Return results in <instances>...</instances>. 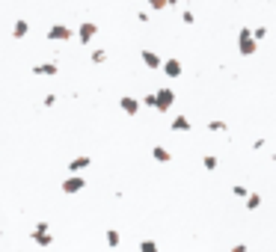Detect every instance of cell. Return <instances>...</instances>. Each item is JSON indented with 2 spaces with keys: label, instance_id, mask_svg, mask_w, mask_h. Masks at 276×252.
I'll return each mask as SVG.
<instances>
[{
  "label": "cell",
  "instance_id": "cell-1",
  "mask_svg": "<svg viewBox=\"0 0 276 252\" xmlns=\"http://www.w3.org/2000/svg\"><path fill=\"white\" fill-rule=\"evenodd\" d=\"M256 48H259V42L253 39L250 27H241V33H238V53H241V56H253Z\"/></svg>",
  "mask_w": 276,
  "mask_h": 252
},
{
  "label": "cell",
  "instance_id": "cell-2",
  "mask_svg": "<svg viewBox=\"0 0 276 252\" xmlns=\"http://www.w3.org/2000/svg\"><path fill=\"white\" fill-rule=\"evenodd\" d=\"M172 104H175V92L169 86H161L155 92V110L158 113H166V110H172Z\"/></svg>",
  "mask_w": 276,
  "mask_h": 252
},
{
  "label": "cell",
  "instance_id": "cell-3",
  "mask_svg": "<svg viewBox=\"0 0 276 252\" xmlns=\"http://www.w3.org/2000/svg\"><path fill=\"white\" fill-rule=\"evenodd\" d=\"M30 241H33L36 247H51V244H54V235L48 232V223H36V229L30 232Z\"/></svg>",
  "mask_w": 276,
  "mask_h": 252
},
{
  "label": "cell",
  "instance_id": "cell-4",
  "mask_svg": "<svg viewBox=\"0 0 276 252\" xmlns=\"http://www.w3.org/2000/svg\"><path fill=\"white\" fill-rule=\"evenodd\" d=\"M71 36H77L71 27H65V24H54V27H48V39L51 42H68Z\"/></svg>",
  "mask_w": 276,
  "mask_h": 252
},
{
  "label": "cell",
  "instance_id": "cell-5",
  "mask_svg": "<svg viewBox=\"0 0 276 252\" xmlns=\"http://www.w3.org/2000/svg\"><path fill=\"white\" fill-rule=\"evenodd\" d=\"M95 36H98V24H92V21H83V24L77 27V42H80V45H89Z\"/></svg>",
  "mask_w": 276,
  "mask_h": 252
},
{
  "label": "cell",
  "instance_id": "cell-6",
  "mask_svg": "<svg viewBox=\"0 0 276 252\" xmlns=\"http://www.w3.org/2000/svg\"><path fill=\"white\" fill-rule=\"evenodd\" d=\"M140 59H143V65H146V68H152V71L164 68V59H161L155 50H140Z\"/></svg>",
  "mask_w": 276,
  "mask_h": 252
},
{
  "label": "cell",
  "instance_id": "cell-7",
  "mask_svg": "<svg viewBox=\"0 0 276 252\" xmlns=\"http://www.w3.org/2000/svg\"><path fill=\"white\" fill-rule=\"evenodd\" d=\"M83 187H86V181H83L80 175H68V178L62 181V193H68V196H71V193H80Z\"/></svg>",
  "mask_w": 276,
  "mask_h": 252
},
{
  "label": "cell",
  "instance_id": "cell-8",
  "mask_svg": "<svg viewBox=\"0 0 276 252\" xmlns=\"http://www.w3.org/2000/svg\"><path fill=\"white\" fill-rule=\"evenodd\" d=\"M56 71H59L56 62H39V65H33V74L36 77H54Z\"/></svg>",
  "mask_w": 276,
  "mask_h": 252
},
{
  "label": "cell",
  "instance_id": "cell-9",
  "mask_svg": "<svg viewBox=\"0 0 276 252\" xmlns=\"http://www.w3.org/2000/svg\"><path fill=\"white\" fill-rule=\"evenodd\" d=\"M86 166H92V157H86V154H80V157H71V160H68V172H71V175L83 172Z\"/></svg>",
  "mask_w": 276,
  "mask_h": 252
},
{
  "label": "cell",
  "instance_id": "cell-10",
  "mask_svg": "<svg viewBox=\"0 0 276 252\" xmlns=\"http://www.w3.org/2000/svg\"><path fill=\"white\" fill-rule=\"evenodd\" d=\"M119 107H122L128 116H137V113H140V101L131 98V95H122V98H119Z\"/></svg>",
  "mask_w": 276,
  "mask_h": 252
},
{
  "label": "cell",
  "instance_id": "cell-11",
  "mask_svg": "<svg viewBox=\"0 0 276 252\" xmlns=\"http://www.w3.org/2000/svg\"><path fill=\"white\" fill-rule=\"evenodd\" d=\"M181 71H184V68H181L178 59H164V74H166V77L175 80V77H181Z\"/></svg>",
  "mask_w": 276,
  "mask_h": 252
},
{
  "label": "cell",
  "instance_id": "cell-12",
  "mask_svg": "<svg viewBox=\"0 0 276 252\" xmlns=\"http://www.w3.org/2000/svg\"><path fill=\"white\" fill-rule=\"evenodd\" d=\"M27 33H30V24H27L24 18H18V21L12 24V39H24Z\"/></svg>",
  "mask_w": 276,
  "mask_h": 252
},
{
  "label": "cell",
  "instance_id": "cell-13",
  "mask_svg": "<svg viewBox=\"0 0 276 252\" xmlns=\"http://www.w3.org/2000/svg\"><path fill=\"white\" fill-rule=\"evenodd\" d=\"M169 128H172V131H181V134H187V131H190V119H187V116H175V119L169 122Z\"/></svg>",
  "mask_w": 276,
  "mask_h": 252
},
{
  "label": "cell",
  "instance_id": "cell-14",
  "mask_svg": "<svg viewBox=\"0 0 276 252\" xmlns=\"http://www.w3.org/2000/svg\"><path fill=\"white\" fill-rule=\"evenodd\" d=\"M152 157H155L158 163H169V160H172L169 149H164V146H155V149H152Z\"/></svg>",
  "mask_w": 276,
  "mask_h": 252
},
{
  "label": "cell",
  "instance_id": "cell-15",
  "mask_svg": "<svg viewBox=\"0 0 276 252\" xmlns=\"http://www.w3.org/2000/svg\"><path fill=\"white\" fill-rule=\"evenodd\" d=\"M107 247H110V250L119 247V232H116V229H107Z\"/></svg>",
  "mask_w": 276,
  "mask_h": 252
},
{
  "label": "cell",
  "instance_id": "cell-16",
  "mask_svg": "<svg viewBox=\"0 0 276 252\" xmlns=\"http://www.w3.org/2000/svg\"><path fill=\"white\" fill-rule=\"evenodd\" d=\"M259 205H262V196H259V193H250V196H247V208H250V211H256Z\"/></svg>",
  "mask_w": 276,
  "mask_h": 252
},
{
  "label": "cell",
  "instance_id": "cell-17",
  "mask_svg": "<svg viewBox=\"0 0 276 252\" xmlns=\"http://www.w3.org/2000/svg\"><path fill=\"white\" fill-rule=\"evenodd\" d=\"M104 59H107V50H104V48H98V50H92V62H95V65H101Z\"/></svg>",
  "mask_w": 276,
  "mask_h": 252
},
{
  "label": "cell",
  "instance_id": "cell-18",
  "mask_svg": "<svg viewBox=\"0 0 276 252\" xmlns=\"http://www.w3.org/2000/svg\"><path fill=\"white\" fill-rule=\"evenodd\" d=\"M202 166H205L208 172H211V169H217V157H214V154H205V157H202Z\"/></svg>",
  "mask_w": 276,
  "mask_h": 252
},
{
  "label": "cell",
  "instance_id": "cell-19",
  "mask_svg": "<svg viewBox=\"0 0 276 252\" xmlns=\"http://www.w3.org/2000/svg\"><path fill=\"white\" fill-rule=\"evenodd\" d=\"M140 252H158V244H155V241H143V244H140Z\"/></svg>",
  "mask_w": 276,
  "mask_h": 252
},
{
  "label": "cell",
  "instance_id": "cell-20",
  "mask_svg": "<svg viewBox=\"0 0 276 252\" xmlns=\"http://www.w3.org/2000/svg\"><path fill=\"white\" fill-rule=\"evenodd\" d=\"M208 131H229L226 122H208Z\"/></svg>",
  "mask_w": 276,
  "mask_h": 252
},
{
  "label": "cell",
  "instance_id": "cell-21",
  "mask_svg": "<svg viewBox=\"0 0 276 252\" xmlns=\"http://www.w3.org/2000/svg\"><path fill=\"white\" fill-rule=\"evenodd\" d=\"M181 21H184V24H193V21H196V15H193L190 9H184V12H181Z\"/></svg>",
  "mask_w": 276,
  "mask_h": 252
},
{
  "label": "cell",
  "instance_id": "cell-22",
  "mask_svg": "<svg viewBox=\"0 0 276 252\" xmlns=\"http://www.w3.org/2000/svg\"><path fill=\"white\" fill-rule=\"evenodd\" d=\"M149 6H152L155 12H161V9H166V0H149Z\"/></svg>",
  "mask_w": 276,
  "mask_h": 252
},
{
  "label": "cell",
  "instance_id": "cell-23",
  "mask_svg": "<svg viewBox=\"0 0 276 252\" xmlns=\"http://www.w3.org/2000/svg\"><path fill=\"white\" fill-rule=\"evenodd\" d=\"M265 36H268V30H265V27H259V30H253V39H256V42H259V39H265Z\"/></svg>",
  "mask_w": 276,
  "mask_h": 252
},
{
  "label": "cell",
  "instance_id": "cell-24",
  "mask_svg": "<svg viewBox=\"0 0 276 252\" xmlns=\"http://www.w3.org/2000/svg\"><path fill=\"white\" fill-rule=\"evenodd\" d=\"M42 104H45V107H54V104H56V95H45Z\"/></svg>",
  "mask_w": 276,
  "mask_h": 252
},
{
  "label": "cell",
  "instance_id": "cell-25",
  "mask_svg": "<svg viewBox=\"0 0 276 252\" xmlns=\"http://www.w3.org/2000/svg\"><path fill=\"white\" fill-rule=\"evenodd\" d=\"M232 193H235V196H247V187H244V184H235Z\"/></svg>",
  "mask_w": 276,
  "mask_h": 252
},
{
  "label": "cell",
  "instance_id": "cell-26",
  "mask_svg": "<svg viewBox=\"0 0 276 252\" xmlns=\"http://www.w3.org/2000/svg\"><path fill=\"white\" fill-rule=\"evenodd\" d=\"M143 104H146V107H155V92H149V95L143 98Z\"/></svg>",
  "mask_w": 276,
  "mask_h": 252
},
{
  "label": "cell",
  "instance_id": "cell-27",
  "mask_svg": "<svg viewBox=\"0 0 276 252\" xmlns=\"http://www.w3.org/2000/svg\"><path fill=\"white\" fill-rule=\"evenodd\" d=\"M232 252H247V244H238V247H235Z\"/></svg>",
  "mask_w": 276,
  "mask_h": 252
},
{
  "label": "cell",
  "instance_id": "cell-28",
  "mask_svg": "<svg viewBox=\"0 0 276 252\" xmlns=\"http://www.w3.org/2000/svg\"><path fill=\"white\" fill-rule=\"evenodd\" d=\"M271 157H274V163H276V151H274V154H271Z\"/></svg>",
  "mask_w": 276,
  "mask_h": 252
}]
</instances>
